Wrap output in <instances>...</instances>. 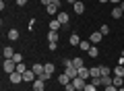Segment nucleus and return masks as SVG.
Listing matches in <instances>:
<instances>
[{
  "instance_id": "nucleus-1",
  "label": "nucleus",
  "mask_w": 124,
  "mask_h": 91,
  "mask_svg": "<svg viewBox=\"0 0 124 91\" xmlns=\"http://www.w3.org/2000/svg\"><path fill=\"white\" fill-rule=\"evenodd\" d=\"M2 68H4L6 74H13L15 70H17V62H15L13 58H4V62H2Z\"/></svg>"
},
{
  "instance_id": "nucleus-2",
  "label": "nucleus",
  "mask_w": 124,
  "mask_h": 91,
  "mask_svg": "<svg viewBox=\"0 0 124 91\" xmlns=\"http://www.w3.org/2000/svg\"><path fill=\"white\" fill-rule=\"evenodd\" d=\"M35 79H37V74L33 73V70H31V68H27L25 73H23V81H25V83H33V81H35Z\"/></svg>"
},
{
  "instance_id": "nucleus-3",
  "label": "nucleus",
  "mask_w": 124,
  "mask_h": 91,
  "mask_svg": "<svg viewBox=\"0 0 124 91\" xmlns=\"http://www.w3.org/2000/svg\"><path fill=\"white\" fill-rule=\"evenodd\" d=\"M72 85H75L77 91H83L85 85H87V81H85V79H81V77H77V79H72Z\"/></svg>"
},
{
  "instance_id": "nucleus-4",
  "label": "nucleus",
  "mask_w": 124,
  "mask_h": 91,
  "mask_svg": "<svg viewBox=\"0 0 124 91\" xmlns=\"http://www.w3.org/2000/svg\"><path fill=\"white\" fill-rule=\"evenodd\" d=\"M64 73H66L70 79H77V77H79V68H75L72 64H70V66H64Z\"/></svg>"
},
{
  "instance_id": "nucleus-5",
  "label": "nucleus",
  "mask_w": 124,
  "mask_h": 91,
  "mask_svg": "<svg viewBox=\"0 0 124 91\" xmlns=\"http://www.w3.org/2000/svg\"><path fill=\"white\" fill-rule=\"evenodd\" d=\"M31 70H33V73H35L37 77H39V74H44V73H46V66L41 64V62H35V64L31 66Z\"/></svg>"
},
{
  "instance_id": "nucleus-6",
  "label": "nucleus",
  "mask_w": 124,
  "mask_h": 91,
  "mask_svg": "<svg viewBox=\"0 0 124 91\" xmlns=\"http://www.w3.org/2000/svg\"><path fill=\"white\" fill-rule=\"evenodd\" d=\"M8 79H10V83H15V85H17V83H23V74L17 73V70H15L13 74H8Z\"/></svg>"
},
{
  "instance_id": "nucleus-7",
  "label": "nucleus",
  "mask_w": 124,
  "mask_h": 91,
  "mask_svg": "<svg viewBox=\"0 0 124 91\" xmlns=\"http://www.w3.org/2000/svg\"><path fill=\"white\" fill-rule=\"evenodd\" d=\"M44 89H46V81L35 79V81H33V91H44Z\"/></svg>"
},
{
  "instance_id": "nucleus-8",
  "label": "nucleus",
  "mask_w": 124,
  "mask_h": 91,
  "mask_svg": "<svg viewBox=\"0 0 124 91\" xmlns=\"http://www.w3.org/2000/svg\"><path fill=\"white\" fill-rule=\"evenodd\" d=\"M101 37H103L101 31H93L91 37H89V41H91V43H99V41H101Z\"/></svg>"
},
{
  "instance_id": "nucleus-9",
  "label": "nucleus",
  "mask_w": 124,
  "mask_h": 91,
  "mask_svg": "<svg viewBox=\"0 0 124 91\" xmlns=\"http://www.w3.org/2000/svg\"><path fill=\"white\" fill-rule=\"evenodd\" d=\"M72 79L68 77L66 73H62V74H58V83H60V85H68V83H70Z\"/></svg>"
},
{
  "instance_id": "nucleus-10",
  "label": "nucleus",
  "mask_w": 124,
  "mask_h": 91,
  "mask_svg": "<svg viewBox=\"0 0 124 91\" xmlns=\"http://www.w3.org/2000/svg\"><path fill=\"white\" fill-rule=\"evenodd\" d=\"M56 19H58V21L62 23V25H66V23L70 21V17H68V13H58V15H56Z\"/></svg>"
},
{
  "instance_id": "nucleus-11",
  "label": "nucleus",
  "mask_w": 124,
  "mask_h": 91,
  "mask_svg": "<svg viewBox=\"0 0 124 91\" xmlns=\"http://www.w3.org/2000/svg\"><path fill=\"white\" fill-rule=\"evenodd\" d=\"M72 10H75L77 15H83L85 13V4L83 2H75V4H72Z\"/></svg>"
},
{
  "instance_id": "nucleus-12",
  "label": "nucleus",
  "mask_w": 124,
  "mask_h": 91,
  "mask_svg": "<svg viewBox=\"0 0 124 91\" xmlns=\"http://www.w3.org/2000/svg\"><path fill=\"white\" fill-rule=\"evenodd\" d=\"M79 77H81V79H85V81H87V79H91V73H89V68H87V66L79 68Z\"/></svg>"
},
{
  "instance_id": "nucleus-13",
  "label": "nucleus",
  "mask_w": 124,
  "mask_h": 91,
  "mask_svg": "<svg viewBox=\"0 0 124 91\" xmlns=\"http://www.w3.org/2000/svg\"><path fill=\"white\" fill-rule=\"evenodd\" d=\"M48 43H58V31H48Z\"/></svg>"
},
{
  "instance_id": "nucleus-14",
  "label": "nucleus",
  "mask_w": 124,
  "mask_h": 91,
  "mask_svg": "<svg viewBox=\"0 0 124 91\" xmlns=\"http://www.w3.org/2000/svg\"><path fill=\"white\" fill-rule=\"evenodd\" d=\"M62 27V23L58 21V19H52V21H50V31H58Z\"/></svg>"
},
{
  "instance_id": "nucleus-15",
  "label": "nucleus",
  "mask_w": 124,
  "mask_h": 91,
  "mask_svg": "<svg viewBox=\"0 0 124 91\" xmlns=\"http://www.w3.org/2000/svg\"><path fill=\"white\" fill-rule=\"evenodd\" d=\"M2 56H4V58H13V56H15V50L10 48V46H4V50H2Z\"/></svg>"
},
{
  "instance_id": "nucleus-16",
  "label": "nucleus",
  "mask_w": 124,
  "mask_h": 91,
  "mask_svg": "<svg viewBox=\"0 0 124 91\" xmlns=\"http://www.w3.org/2000/svg\"><path fill=\"white\" fill-rule=\"evenodd\" d=\"M68 43H70V46H79L81 43V37L77 33H70V37H68Z\"/></svg>"
},
{
  "instance_id": "nucleus-17",
  "label": "nucleus",
  "mask_w": 124,
  "mask_h": 91,
  "mask_svg": "<svg viewBox=\"0 0 124 91\" xmlns=\"http://www.w3.org/2000/svg\"><path fill=\"white\" fill-rule=\"evenodd\" d=\"M46 13L48 15H52V17H56L60 10H58V6H54V4H50V6H46Z\"/></svg>"
},
{
  "instance_id": "nucleus-18",
  "label": "nucleus",
  "mask_w": 124,
  "mask_h": 91,
  "mask_svg": "<svg viewBox=\"0 0 124 91\" xmlns=\"http://www.w3.org/2000/svg\"><path fill=\"white\" fill-rule=\"evenodd\" d=\"M8 39L10 41H17L19 39V29H8Z\"/></svg>"
},
{
  "instance_id": "nucleus-19",
  "label": "nucleus",
  "mask_w": 124,
  "mask_h": 91,
  "mask_svg": "<svg viewBox=\"0 0 124 91\" xmlns=\"http://www.w3.org/2000/svg\"><path fill=\"white\" fill-rule=\"evenodd\" d=\"M112 85H114V87H118V89H120V87H124V77H114Z\"/></svg>"
},
{
  "instance_id": "nucleus-20",
  "label": "nucleus",
  "mask_w": 124,
  "mask_h": 91,
  "mask_svg": "<svg viewBox=\"0 0 124 91\" xmlns=\"http://www.w3.org/2000/svg\"><path fill=\"white\" fill-rule=\"evenodd\" d=\"M89 73H91V79L101 77V70H99V66H93V68H89Z\"/></svg>"
},
{
  "instance_id": "nucleus-21",
  "label": "nucleus",
  "mask_w": 124,
  "mask_h": 91,
  "mask_svg": "<svg viewBox=\"0 0 124 91\" xmlns=\"http://www.w3.org/2000/svg\"><path fill=\"white\" fill-rule=\"evenodd\" d=\"M72 66H75V68H83V66H85L83 58H72Z\"/></svg>"
},
{
  "instance_id": "nucleus-22",
  "label": "nucleus",
  "mask_w": 124,
  "mask_h": 91,
  "mask_svg": "<svg viewBox=\"0 0 124 91\" xmlns=\"http://www.w3.org/2000/svg\"><path fill=\"white\" fill-rule=\"evenodd\" d=\"M122 15H124V10L120 8V6H116V8L112 10V17H114V19H120V17H122Z\"/></svg>"
},
{
  "instance_id": "nucleus-23",
  "label": "nucleus",
  "mask_w": 124,
  "mask_h": 91,
  "mask_svg": "<svg viewBox=\"0 0 124 91\" xmlns=\"http://www.w3.org/2000/svg\"><path fill=\"white\" fill-rule=\"evenodd\" d=\"M112 73H114V77H124V66H116V68L114 70H112Z\"/></svg>"
},
{
  "instance_id": "nucleus-24",
  "label": "nucleus",
  "mask_w": 124,
  "mask_h": 91,
  "mask_svg": "<svg viewBox=\"0 0 124 91\" xmlns=\"http://www.w3.org/2000/svg\"><path fill=\"white\" fill-rule=\"evenodd\" d=\"M87 54H89V56H91V58H97V56H99V50L95 48V46H91V48H89V52H87Z\"/></svg>"
},
{
  "instance_id": "nucleus-25",
  "label": "nucleus",
  "mask_w": 124,
  "mask_h": 91,
  "mask_svg": "<svg viewBox=\"0 0 124 91\" xmlns=\"http://www.w3.org/2000/svg\"><path fill=\"white\" fill-rule=\"evenodd\" d=\"M99 70H101V77H110V74H112L110 66H99Z\"/></svg>"
},
{
  "instance_id": "nucleus-26",
  "label": "nucleus",
  "mask_w": 124,
  "mask_h": 91,
  "mask_svg": "<svg viewBox=\"0 0 124 91\" xmlns=\"http://www.w3.org/2000/svg\"><path fill=\"white\" fill-rule=\"evenodd\" d=\"M44 66H46V73H48V74H54V70H56V66H54L52 62H46Z\"/></svg>"
},
{
  "instance_id": "nucleus-27",
  "label": "nucleus",
  "mask_w": 124,
  "mask_h": 91,
  "mask_svg": "<svg viewBox=\"0 0 124 91\" xmlns=\"http://www.w3.org/2000/svg\"><path fill=\"white\" fill-rule=\"evenodd\" d=\"M79 48L83 50V52H89V48H91V41H81V43H79Z\"/></svg>"
},
{
  "instance_id": "nucleus-28",
  "label": "nucleus",
  "mask_w": 124,
  "mask_h": 91,
  "mask_svg": "<svg viewBox=\"0 0 124 91\" xmlns=\"http://www.w3.org/2000/svg\"><path fill=\"white\" fill-rule=\"evenodd\" d=\"M101 81H103V87H110L112 81H114V77H101Z\"/></svg>"
},
{
  "instance_id": "nucleus-29",
  "label": "nucleus",
  "mask_w": 124,
  "mask_h": 91,
  "mask_svg": "<svg viewBox=\"0 0 124 91\" xmlns=\"http://www.w3.org/2000/svg\"><path fill=\"white\" fill-rule=\"evenodd\" d=\"M25 70H27V66H25V62H19V64H17V73H25Z\"/></svg>"
},
{
  "instance_id": "nucleus-30",
  "label": "nucleus",
  "mask_w": 124,
  "mask_h": 91,
  "mask_svg": "<svg viewBox=\"0 0 124 91\" xmlns=\"http://www.w3.org/2000/svg\"><path fill=\"white\" fill-rule=\"evenodd\" d=\"M91 83H93V85H95V87H101V85H103L101 77H97V79H91Z\"/></svg>"
},
{
  "instance_id": "nucleus-31",
  "label": "nucleus",
  "mask_w": 124,
  "mask_h": 91,
  "mask_svg": "<svg viewBox=\"0 0 124 91\" xmlns=\"http://www.w3.org/2000/svg\"><path fill=\"white\" fill-rule=\"evenodd\" d=\"M83 91H97V87L93 85V83H87V85H85V89Z\"/></svg>"
},
{
  "instance_id": "nucleus-32",
  "label": "nucleus",
  "mask_w": 124,
  "mask_h": 91,
  "mask_svg": "<svg viewBox=\"0 0 124 91\" xmlns=\"http://www.w3.org/2000/svg\"><path fill=\"white\" fill-rule=\"evenodd\" d=\"M99 31H101V35H108V33H110V27H108V25H101V27H99Z\"/></svg>"
},
{
  "instance_id": "nucleus-33",
  "label": "nucleus",
  "mask_w": 124,
  "mask_h": 91,
  "mask_svg": "<svg viewBox=\"0 0 124 91\" xmlns=\"http://www.w3.org/2000/svg\"><path fill=\"white\" fill-rule=\"evenodd\" d=\"M13 60H15V62H17V64H19V62H23V56H21V54H19V52H15Z\"/></svg>"
},
{
  "instance_id": "nucleus-34",
  "label": "nucleus",
  "mask_w": 124,
  "mask_h": 91,
  "mask_svg": "<svg viewBox=\"0 0 124 91\" xmlns=\"http://www.w3.org/2000/svg\"><path fill=\"white\" fill-rule=\"evenodd\" d=\"M37 79H41V81H48V79H52V74H48V73H44V74H39Z\"/></svg>"
},
{
  "instance_id": "nucleus-35",
  "label": "nucleus",
  "mask_w": 124,
  "mask_h": 91,
  "mask_svg": "<svg viewBox=\"0 0 124 91\" xmlns=\"http://www.w3.org/2000/svg\"><path fill=\"white\" fill-rule=\"evenodd\" d=\"M64 89H66V91H77V89H75V85H72V81L68 83V85H64Z\"/></svg>"
},
{
  "instance_id": "nucleus-36",
  "label": "nucleus",
  "mask_w": 124,
  "mask_h": 91,
  "mask_svg": "<svg viewBox=\"0 0 124 91\" xmlns=\"http://www.w3.org/2000/svg\"><path fill=\"white\" fill-rule=\"evenodd\" d=\"M103 91H118V87H114V85H110V87H103Z\"/></svg>"
},
{
  "instance_id": "nucleus-37",
  "label": "nucleus",
  "mask_w": 124,
  "mask_h": 91,
  "mask_svg": "<svg viewBox=\"0 0 124 91\" xmlns=\"http://www.w3.org/2000/svg\"><path fill=\"white\" fill-rule=\"evenodd\" d=\"M39 2H41L44 6H50V4H52V0H39Z\"/></svg>"
},
{
  "instance_id": "nucleus-38",
  "label": "nucleus",
  "mask_w": 124,
  "mask_h": 91,
  "mask_svg": "<svg viewBox=\"0 0 124 91\" xmlns=\"http://www.w3.org/2000/svg\"><path fill=\"white\" fill-rule=\"evenodd\" d=\"M52 4H54V6H58V8H60V4H62V0H52Z\"/></svg>"
},
{
  "instance_id": "nucleus-39",
  "label": "nucleus",
  "mask_w": 124,
  "mask_h": 91,
  "mask_svg": "<svg viewBox=\"0 0 124 91\" xmlns=\"http://www.w3.org/2000/svg\"><path fill=\"white\" fill-rule=\"evenodd\" d=\"M17 4H19V6H25V4H27V0H17Z\"/></svg>"
},
{
  "instance_id": "nucleus-40",
  "label": "nucleus",
  "mask_w": 124,
  "mask_h": 91,
  "mask_svg": "<svg viewBox=\"0 0 124 91\" xmlns=\"http://www.w3.org/2000/svg\"><path fill=\"white\" fill-rule=\"evenodd\" d=\"M110 2H114L116 6H120V2H122V0H110Z\"/></svg>"
},
{
  "instance_id": "nucleus-41",
  "label": "nucleus",
  "mask_w": 124,
  "mask_h": 91,
  "mask_svg": "<svg viewBox=\"0 0 124 91\" xmlns=\"http://www.w3.org/2000/svg\"><path fill=\"white\" fill-rule=\"evenodd\" d=\"M66 2L68 4H75V2H79V0H66Z\"/></svg>"
},
{
  "instance_id": "nucleus-42",
  "label": "nucleus",
  "mask_w": 124,
  "mask_h": 91,
  "mask_svg": "<svg viewBox=\"0 0 124 91\" xmlns=\"http://www.w3.org/2000/svg\"><path fill=\"white\" fill-rule=\"evenodd\" d=\"M99 2H101V4H106V2H110V0H99Z\"/></svg>"
}]
</instances>
